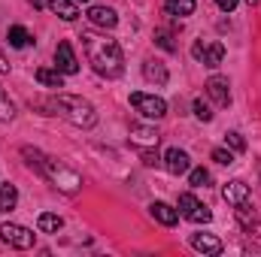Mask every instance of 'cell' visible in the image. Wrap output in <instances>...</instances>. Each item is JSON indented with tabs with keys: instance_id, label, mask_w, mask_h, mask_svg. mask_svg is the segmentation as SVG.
Segmentation results:
<instances>
[{
	"instance_id": "6da1fadb",
	"label": "cell",
	"mask_w": 261,
	"mask_h": 257,
	"mask_svg": "<svg viewBox=\"0 0 261 257\" xmlns=\"http://www.w3.org/2000/svg\"><path fill=\"white\" fill-rule=\"evenodd\" d=\"M82 49L88 55V64L94 67V73L107 76V79H116L125 73V55H122V46L107 37V34H97V30H82Z\"/></svg>"
},
{
	"instance_id": "7a4b0ae2",
	"label": "cell",
	"mask_w": 261,
	"mask_h": 257,
	"mask_svg": "<svg viewBox=\"0 0 261 257\" xmlns=\"http://www.w3.org/2000/svg\"><path fill=\"white\" fill-rule=\"evenodd\" d=\"M52 109H55L61 118H67L70 124H76V127H94V124H97L94 106H91L88 100L76 97V94H58V97L52 100Z\"/></svg>"
},
{
	"instance_id": "3957f363",
	"label": "cell",
	"mask_w": 261,
	"mask_h": 257,
	"mask_svg": "<svg viewBox=\"0 0 261 257\" xmlns=\"http://www.w3.org/2000/svg\"><path fill=\"white\" fill-rule=\"evenodd\" d=\"M43 179H52L61 191L67 194H73V191H79V185H82V179L76 176V173H70L67 167H61L58 160H52V157H46V173H43Z\"/></svg>"
},
{
	"instance_id": "277c9868",
	"label": "cell",
	"mask_w": 261,
	"mask_h": 257,
	"mask_svg": "<svg viewBox=\"0 0 261 257\" xmlns=\"http://www.w3.org/2000/svg\"><path fill=\"white\" fill-rule=\"evenodd\" d=\"M130 106H134L140 115H146V118H164V115H167V103H164L161 97H155V94L134 91V94H130Z\"/></svg>"
},
{
	"instance_id": "5b68a950",
	"label": "cell",
	"mask_w": 261,
	"mask_h": 257,
	"mask_svg": "<svg viewBox=\"0 0 261 257\" xmlns=\"http://www.w3.org/2000/svg\"><path fill=\"white\" fill-rule=\"evenodd\" d=\"M0 242H6V245H12L18 251H28V248H34V230L6 221V224H0Z\"/></svg>"
},
{
	"instance_id": "8992f818",
	"label": "cell",
	"mask_w": 261,
	"mask_h": 257,
	"mask_svg": "<svg viewBox=\"0 0 261 257\" xmlns=\"http://www.w3.org/2000/svg\"><path fill=\"white\" fill-rule=\"evenodd\" d=\"M176 209H179L182 218H189V221H195V224H206V221H213V212L197 200L195 194H179Z\"/></svg>"
},
{
	"instance_id": "52a82bcc",
	"label": "cell",
	"mask_w": 261,
	"mask_h": 257,
	"mask_svg": "<svg viewBox=\"0 0 261 257\" xmlns=\"http://www.w3.org/2000/svg\"><path fill=\"white\" fill-rule=\"evenodd\" d=\"M164 170L170 176H186L192 170V157L182 151V148H167L164 151Z\"/></svg>"
},
{
	"instance_id": "ba28073f",
	"label": "cell",
	"mask_w": 261,
	"mask_h": 257,
	"mask_svg": "<svg viewBox=\"0 0 261 257\" xmlns=\"http://www.w3.org/2000/svg\"><path fill=\"white\" fill-rule=\"evenodd\" d=\"M192 55H195L197 61H203V67H219V64H222V58H225V46H222L219 40H216V43H210V46L195 43Z\"/></svg>"
},
{
	"instance_id": "9c48e42d",
	"label": "cell",
	"mask_w": 261,
	"mask_h": 257,
	"mask_svg": "<svg viewBox=\"0 0 261 257\" xmlns=\"http://www.w3.org/2000/svg\"><path fill=\"white\" fill-rule=\"evenodd\" d=\"M222 197H225V203L228 206H243V203H249V185L243 182V179H231V182H225V188H222Z\"/></svg>"
},
{
	"instance_id": "30bf717a",
	"label": "cell",
	"mask_w": 261,
	"mask_h": 257,
	"mask_svg": "<svg viewBox=\"0 0 261 257\" xmlns=\"http://www.w3.org/2000/svg\"><path fill=\"white\" fill-rule=\"evenodd\" d=\"M55 67L64 73V76H73V73H79V61H76V55H73V46L61 40L58 43V49H55Z\"/></svg>"
},
{
	"instance_id": "8fae6325",
	"label": "cell",
	"mask_w": 261,
	"mask_h": 257,
	"mask_svg": "<svg viewBox=\"0 0 261 257\" xmlns=\"http://www.w3.org/2000/svg\"><path fill=\"white\" fill-rule=\"evenodd\" d=\"M189 242H192V248H195V251H200V254H222V248H225V245H222V239H219V236H213V233H192V239H189Z\"/></svg>"
},
{
	"instance_id": "7c38bea8",
	"label": "cell",
	"mask_w": 261,
	"mask_h": 257,
	"mask_svg": "<svg viewBox=\"0 0 261 257\" xmlns=\"http://www.w3.org/2000/svg\"><path fill=\"white\" fill-rule=\"evenodd\" d=\"M88 21H91L94 27L113 30V27L119 24V15H116V9H110V6H91V9H88Z\"/></svg>"
},
{
	"instance_id": "4fadbf2b",
	"label": "cell",
	"mask_w": 261,
	"mask_h": 257,
	"mask_svg": "<svg viewBox=\"0 0 261 257\" xmlns=\"http://www.w3.org/2000/svg\"><path fill=\"white\" fill-rule=\"evenodd\" d=\"M206 94L213 97V103H216V106H228V103H231L228 79H225V76H210V82H206Z\"/></svg>"
},
{
	"instance_id": "5bb4252c",
	"label": "cell",
	"mask_w": 261,
	"mask_h": 257,
	"mask_svg": "<svg viewBox=\"0 0 261 257\" xmlns=\"http://www.w3.org/2000/svg\"><path fill=\"white\" fill-rule=\"evenodd\" d=\"M149 215H152L158 224H164V227H173V224L179 221V209H173L170 203H161V200H155V203L149 206Z\"/></svg>"
},
{
	"instance_id": "9a60e30c",
	"label": "cell",
	"mask_w": 261,
	"mask_h": 257,
	"mask_svg": "<svg viewBox=\"0 0 261 257\" xmlns=\"http://www.w3.org/2000/svg\"><path fill=\"white\" fill-rule=\"evenodd\" d=\"M143 76H146V82H155V85H167V79H170L167 67L161 61H146L143 64Z\"/></svg>"
},
{
	"instance_id": "2e32d148",
	"label": "cell",
	"mask_w": 261,
	"mask_h": 257,
	"mask_svg": "<svg viewBox=\"0 0 261 257\" xmlns=\"http://www.w3.org/2000/svg\"><path fill=\"white\" fill-rule=\"evenodd\" d=\"M130 139L137 145H158V130L146 124H130Z\"/></svg>"
},
{
	"instance_id": "e0dca14e",
	"label": "cell",
	"mask_w": 261,
	"mask_h": 257,
	"mask_svg": "<svg viewBox=\"0 0 261 257\" xmlns=\"http://www.w3.org/2000/svg\"><path fill=\"white\" fill-rule=\"evenodd\" d=\"M61 76H64V73H61L58 67H55V70H52V67H40V70H37V82L46 85V88H64V79H61Z\"/></svg>"
},
{
	"instance_id": "ac0fdd59",
	"label": "cell",
	"mask_w": 261,
	"mask_h": 257,
	"mask_svg": "<svg viewBox=\"0 0 261 257\" xmlns=\"http://www.w3.org/2000/svg\"><path fill=\"white\" fill-rule=\"evenodd\" d=\"M49 9H52L58 18H64V21H76V18H79V9H76L73 0H49Z\"/></svg>"
},
{
	"instance_id": "d6986e66",
	"label": "cell",
	"mask_w": 261,
	"mask_h": 257,
	"mask_svg": "<svg viewBox=\"0 0 261 257\" xmlns=\"http://www.w3.org/2000/svg\"><path fill=\"white\" fill-rule=\"evenodd\" d=\"M37 227H40V233H58L64 227V218L55 215V212H43L40 221H37Z\"/></svg>"
},
{
	"instance_id": "ffe728a7",
	"label": "cell",
	"mask_w": 261,
	"mask_h": 257,
	"mask_svg": "<svg viewBox=\"0 0 261 257\" xmlns=\"http://www.w3.org/2000/svg\"><path fill=\"white\" fill-rule=\"evenodd\" d=\"M18 203V191L9 182H0V212H12Z\"/></svg>"
},
{
	"instance_id": "44dd1931",
	"label": "cell",
	"mask_w": 261,
	"mask_h": 257,
	"mask_svg": "<svg viewBox=\"0 0 261 257\" xmlns=\"http://www.w3.org/2000/svg\"><path fill=\"white\" fill-rule=\"evenodd\" d=\"M195 0H164V9H167V15H179V18H186V15H192L195 12Z\"/></svg>"
},
{
	"instance_id": "7402d4cb",
	"label": "cell",
	"mask_w": 261,
	"mask_h": 257,
	"mask_svg": "<svg viewBox=\"0 0 261 257\" xmlns=\"http://www.w3.org/2000/svg\"><path fill=\"white\" fill-rule=\"evenodd\" d=\"M6 37H9V46H15V49H24V46H31V34H28L21 24H12V27L6 30Z\"/></svg>"
},
{
	"instance_id": "603a6c76",
	"label": "cell",
	"mask_w": 261,
	"mask_h": 257,
	"mask_svg": "<svg viewBox=\"0 0 261 257\" xmlns=\"http://www.w3.org/2000/svg\"><path fill=\"white\" fill-rule=\"evenodd\" d=\"M189 185H192V188H206V185H210V173H206L203 167L189 170Z\"/></svg>"
},
{
	"instance_id": "cb8c5ba5",
	"label": "cell",
	"mask_w": 261,
	"mask_h": 257,
	"mask_svg": "<svg viewBox=\"0 0 261 257\" xmlns=\"http://www.w3.org/2000/svg\"><path fill=\"white\" fill-rule=\"evenodd\" d=\"M155 43H158L164 52H176V43H173V37H170L164 27H158V30H155Z\"/></svg>"
},
{
	"instance_id": "d4e9b609",
	"label": "cell",
	"mask_w": 261,
	"mask_h": 257,
	"mask_svg": "<svg viewBox=\"0 0 261 257\" xmlns=\"http://www.w3.org/2000/svg\"><path fill=\"white\" fill-rule=\"evenodd\" d=\"M225 145L231 148V151H246V139L237 133V130H231V133H225Z\"/></svg>"
},
{
	"instance_id": "484cf974",
	"label": "cell",
	"mask_w": 261,
	"mask_h": 257,
	"mask_svg": "<svg viewBox=\"0 0 261 257\" xmlns=\"http://www.w3.org/2000/svg\"><path fill=\"white\" fill-rule=\"evenodd\" d=\"M237 218L243 221V227H255V224H258V215H255V212H249V203L237 206Z\"/></svg>"
},
{
	"instance_id": "4316f807",
	"label": "cell",
	"mask_w": 261,
	"mask_h": 257,
	"mask_svg": "<svg viewBox=\"0 0 261 257\" xmlns=\"http://www.w3.org/2000/svg\"><path fill=\"white\" fill-rule=\"evenodd\" d=\"M213 160L222 164V167H231V164H234V151H228V148H213Z\"/></svg>"
},
{
	"instance_id": "83f0119b",
	"label": "cell",
	"mask_w": 261,
	"mask_h": 257,
	"mask_svg": "<svg viewBox=\"0 0 261 257\" xmlns=\"http://www.w3.org/2000/svg\"><path fill=\"white\" fill-rule=\"evenodd\" d=\"M195 115L200 118V121H213V112H210V106H206V103H203L200 97L195 100Z\"/></svg>"
},
{
	"instance_id": "f1b7e54d",
	"label": "cell",
	"mask_w": 261,
	"mask_h": 257,
	"mask_svg": "<svg viewBox=\"0 0 261 257\" xmlns=\"http://www.w3.org/2000/svg\"><path fill=\"white\" fill-rule=\"evenodd\" d=\"M237 3H240V0H216V6H219L222 12H234V9H237Z\"/></svg>"
},
{
	"instance_id": "f546056e",
	"label": "cell",
	"mask_w": 261,
	"mask_h": 257,
	"mask_svg": "<svg viewBox=\"0 0 261 257\" xmlns=\"http://www.w3.org/2000/svg\"><path fill=\"white\" fill-rule=\"evenodd\" d=\"M3 73H9V61H6V55H3V49H0V76Z\"/></svg>"
},
{
	"instance_id": "4dcf8cb0",
	"label": "cell",
	"mask_w": 261,
	"mask_h": 257,
	"mask_svg": "<svg viewBox=\"0 0 261 257\" xmlns=\"http://www.w3.org/2000/svg\"><path fill=\"white\" fill-rule=\"evenodd\" d=\"M73 3H88V0H73Z\"/></svg>"
},
{
	"instance_id": "1f68e13d",
	"label": "cell",
	"mask_w": 261,
	"mask_h": 257,
	"mask_svg": "<svg viewBox=\"0 0 261 257\" xmlns=\"http://www.w3.org/2000/svg\"><path fill=\"white\" fill-rule=\"evenodd\" d=\"M249 3H258V0H249Z\"/></svg>"
}]
</instances>
